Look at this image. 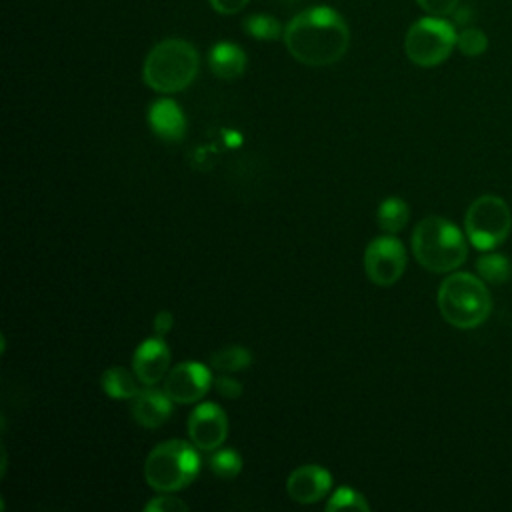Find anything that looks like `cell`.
<instances>
[{
    "label": "cell",
    "mask_w": 512,
    "mask_h": 512,
    "mask_svg": "<svg viewBox=\"0 0 512 512\" xmlns=\"http://www.w3.org/2000/svg\"><path fill=\"white\" fill-rule=\"evenodd\" d=\"M282 40L290 56L300 64L330 66L346 54L350 30L336 10L314 6L296 14L284 26Z\"/></svg>",
    "instance_id": "cell-1"
},
{
    "label": "cell",
    "mask_w": 512,
    "mask_h": 512,
    "mask_svg": "<svg viewBox=\"0 0 512 512\" xmlns=\"http://www.w3.org/2000/svg\"><path fill=\"white\" fill-rule=\"evenodd\" d=\"M200 68L196 48L182 38H166L158 42L146 56L142 80L160 94H174L188 88Z\"/></svg>",
    "instance_id": "cell-2"
},
{
    "label": "cell",
    "mask_w": 512,
    "mask_h": 512,
    "mask_svg": "<svg viewBox=\"0 0 512 512\" xmlns=\"http://www.w3.org/2000/svg\"><path fill=\"white\" fill-rule=\"evenodd\" d=\"M412 252L422 268L440 274L456 270L466 260L468 246L454 222L442 216H428L412 232Z\"/></svg>",
    "instance_id": "cell-3"
},
{
    "label": "cell",
    "mask_w": 512,
    "mask_h": 512,
    "mask_svg": "<svg viewBox=\"0 0 512 512\" xmlns=\"http://www.w3.org/2000/svg\"><path fill=\"white\" fill-rule=\"evenodd\" d=\"M438 310L448 324L468 330L480 326L488 318L492 298L478 276L454 272L446 276L438 288Z\"/></svg>",
    "instance_id": "cell-4"
},
{
    "label": "cell",
    "mask_w": 512,
    "mask_h": 512,
    "mask_svg": "<svg viewBox=\"0 0 512 512\" xmlns=\"http://www.w3.org/2000/svg\"><path fill=\"white\" fill-rule=\"evenodd\" d=\"M200 470L196 446L186 440L156 444L144 460V478L156 492H178L186 488Z\"/></svg>",
    "instance_id": "cell-5"
},
{
    "label": "cell",
    "mask_w": 512,
    "mask_h": 512,
    "mask_svg": "<svg viewBox=\"0 0 512 512\" xmlns=\"http://www.w3.org/2000/svg\"><path fill=\"white\" fill-rule=\"evenodd\" d=\"M454 26L440 16H424L416 20L404 38V52L410 62L422 68L442 64L456 46Z\"/></svg>",
    "instance_id": "cell-6"
},
{
    "label": "cell",
    "mask_w": 512,
    "mask_h": 512,
    "mask_svg": "<svg viewBox=\"0 0 512 512\" xmlns=\"http://www.w3.org/2000/svg\"><path fill=\"white\" fill-rule=\"evenodd\" d=\"M466 236L478 250H492L500 246L512 228V214L508 204L494 194L476 198L464 218Z\"/></svg>",
    "instance_id": "cell-7"
},
{
    "label": "cell",
    "mask_w": 512,
    "mask_h": 512,
    "mask_svg": "<svg viewBox=\"0 0 512 512\" xmlns=\"http://www.w3.org/2000/svg\"><path fill=\"white\" fill-rule=\"evenodd\" d=\"M406 268V248L394 234L368 242L364 250V272L376 286L396 284Z\"/></svg>",
    "instance_id": "cell-8"
},
{
    "label": "cell",
    "mask_w": 512,
    "mask_h": 512,
    "mask_svg": "<svg viewBox=\"0 0 512 512\" xmlns=\"http://www.w3.org/2000/svg\"><path fill=\"white\" fill-rule=\"evenodd\" d=\"M214 384L210 370L200 362H180L164 376V392L176 404H192L202 400Z\"/></svg>",
    "instance_id": "cell-9"
},
{
    "label": "cell",
    "mask_w": 512,
    "mask_h": 512,
    "mask_svg": "<svg viewBox=\"0 0 512 512\" xmlns=\"http://www.w3.org/2000/svg\"><path fill=\"white\" fill-rule=\"evenodd\" d=\"M186 428L188 438L196 448L214 452L228 436V418L218 404L202 402L190 412Z\"/></svg>",
    "instance_id": "cell-10"
},
{
    "label": "cell",
    "mask_w": 512,
    "mask_h": 512,
    "mask_svg": "<svg viewBox=\"0 0 512 512\" xmlns=\"http://www.w3.org/2000/svg\"><path fill=\"white\" fill-rule=\"evenodd\" d=\"M132 370L144 386H154L170 370V350L160 336L146 338L132 356Z\"/></svg>",
    "instance_id": "cell-11"
},
{
    "label": "cell",
    "mask_w": 512,
    "mask_h": 512,
    "mask_svg": "<svg viewBox=\"0 0 512 512\" xmlns=\"http://www.w3.org/2000/svg\"><path fill=\"white\" fill-rule=\"evenodd\" d=\"M332 490V476L318 464L298 466L286 480L288 496L298 504H314Z\"/></svg>",
    "instance_id": "cell-12"
},
{
    "label": "cell",
    "mask_w": 512,
    "mask_h": 512,
    "mask_svg": "<svg viewBox=\"0 0 512 512\" xmlns=\"http://www.w3.org/2000/svg\"><path fill=\"white\" fill-rule=\"evenodd\" d=\"M172 400L164 390L152 386L140 388V392L130 400V414L134 422L142 428H160L172 414Z\"/></svg>",
    "instance_id": "cell-13"
},
{
    "label": "cell",
    "mask_w": 512,
    "mask_h": 512,
    "mask_svg": "<svg viewBox=\"0 0 512 512\" xmlns=\"http://www.w3.org/2000/svg\"><path fill=\"white\" fill-rule=\"evenodd\" d=\"M148 124L152 132L164 142H180L186 134V116L182 108L170 98H158L148 110Z\"/></svg>",
    "instance_id": "cell-14"
},
{
    "label": "cell",
    "mask_w": 512,
    "mask_h": 512,
    "mask_svg": "<svg viewBox=\"0 0 512 512\" xmlns=\"http://www.w3.org/2000/svg\"><path fill=\"white\" fill-rule=\"evenodd\" d=\"M208 66L220 80H234L242 76L246 68V54L232 42H218L208 54Z\"/></svg>",
    "instance_id": "cell-15"
},
{
    "label": "cell",
    "mask_w": 512,
    "mask_h": 512,
    "mask_svg": "<svg viewBox=\"0 0 512 512\" xmlns=\"http://www.w3.org/2000/svg\"><path fill=\"white\" fill-rule=\"evenodd\" d=\"M102 390L114 400H132L140 392V380L124 366H110L102 374Z\"/></svg>",
    "instance_id": "cell-16"
},
{
    "label": "cell",
    "mask_w": 512,
    "mask_h": 512,
    "mask_svg": "<svg viewBox=\"0 0 512 512\" xmlns=\"http://www.w3.org/2000/svg\"><path fill=\"white\" fill-rule=\"evenodd\" d=\"M410 218L408 204L402 198L390 196L380 202L376 212V222L384 234H396L400 232Z\"/></svg>",
    "instance_id": "cell-17"
},
{
    "label": "cell",
    "mask_w": 512,
    "mask_h": 512,
    "mask_svg": "<svg viewBox=\"0 0 512 512\" xmlns=\"http://www.w3.org/2000/svg\"><path fill=\"white\" fill-rule=\"evenodd\" d=\"M252 364V354L244 346H224L210 356V366L222 374L242 372Z\"/></svg>",
    "instance_id": "cell-18"
},
{
    "label": "cell",
    "mask_w": 512,
    "mask_h": 512,
    "mask_svg": "<svg viewBox=\"0 0 512 512\" xmlns=\"http://www.w3.org/2000/svg\"><path fill=\"white\" fill-rule=\"evenodd\" d=\"M476 270L490 284H504L512 276V262L502 254H484L476 260Z\"/></svg>",
    "instance_id": "cell-19"
},
{
    "label": "cell",
    "mask_w": 512,
    "mask_h": 512,
    "mask_svg": "<svg viewBox=\"0 0 512 512\" xmlns=\"http://www.w3.org/2000/svg\"><path fill=\"white\" fill-rule=\"evenodd\" d=\"M244 30L258 40L270 42V40H278L284 36V26L280 24L278 18L270 16V14H252L244 20Z\"/></svg>",
    "instance_id": "cell-20"
},
{
    "label": "cell",
    "mask_w": 512,
    "mask_h": 512,
    "mask_svg": "<svg viewBox=\"0 0 512 512\" xmlns=\"http://www.w3.org/2000/svg\"><path fill=\"white\" fill-rule=\"evenodd\" d=\"M210 464V470L218 476V478H224V480H232L240 474L242 470V456L232 450V448H216L214 454L210 456L208 460Z\"/></svg>",
    "instance_id": "cell-21"
},
{
    "label": "cell",
    "mask_w": 512,
    "mask_h": 512,
    "mask_svg": "<svg viewBox=\"0 0 512 512\" xmlns=\"http://www.w3.org/2000/svg\"><path fill=\"white\" fill-rule=\"evenodd\" d=\"M326 510L334 512V510H370L368 500L354 488L350 486H340L332 492V496L326 502Z\"/></svg>",
    "instance_id": "cell-22"
},
{
    "label": "cell",
    "mask_w": 512,
    "mask_h": 512,
    "mask_svg": "<svg viewBox=\"0 0 512 512\" xmlns=\"http://www.w3.org/2000/svg\"><path fill=\"white\" fill-rule=\"evenodd\" d=\"M456 46L464 56H480L488 48V36L480 28H464L456 36Z\"/></svg>",
    "instance_id": "cell-23"
},
{
    "label": "cell",
    "mask_w": 512,
    "mask_h": 512,
    "mask_svg": "<svg viewBox=\"0 0 512 512\" xmlns=\"http://www.w3.org/2000/svg\"><path fill=\"white\" fill-rule=\"evenodd\" d=\"M144 510L146 512H186L188 504L178 496H172V492H160V496H154L144 506Z\"/></svg>",
    "instance_id": "cell-24"
},
{
    "label": "cell",
    "mask_w": 512,
    "mask_h": 512,
    "mask_svg": "<svg viewBox=\"0 0 512 512\" xmlns=\"http://www.w3.org/2000/svg\"><path fill=\"white\" fill-rule=\"evenodd\" d=\"M428 16H448L458 8V0H416Z\"/></svg>",
    "instance_id": "cell-25"
},
{
    "label": "cell",
    "mask_w": 512,
    "mask_h": 512,
    "mask_svg": "<svg viewBox=\"0 0 512 512\" xmlns=\"http://www.w3.org/2000/svg\"><path fill=\"white\" fill-rule=\"evenodd\" d=\"M214 386H216V390H218L220 396L230 398V400H234V398H238V396L242 394V384H240L238 380L226 376V374H224V376H218V378L214 380Z\"/></svg>",
    "instance_id": "cell-26"
},
{
    "label": "cell",
    "mask_w": 512,
    "mask_h": 512,
    "mask_svg": "<svg viewBox=\"0 0 512 512\" xmlns=\"http://www.w3.org/2000/svg\"><path fill=\"white\" fill-rule=\"evenodd\" d=\"M172 326H174V316H172V312L160 310V312L154 316V324H152L154 336L164 338V336L172 330Z\"/></svg>",
    "instance_id": "cell-27"
},
{
    "label": "cell",
    "mask_w": 512,
    "mask_h": 512,
    "mask_svg": "<svg viewBox=\"0 0 512 512\" xmlns=\"http://www.w3.org/2000/svg\"><path fill=\"white\" fill-rule=\"evenodd\" d=\"M208 2H210V6H212L218 14L230 16V14L240 12L250 0H208Z\"/></svg>",
    "instance_id": "cell-28"
}]
</instances>
